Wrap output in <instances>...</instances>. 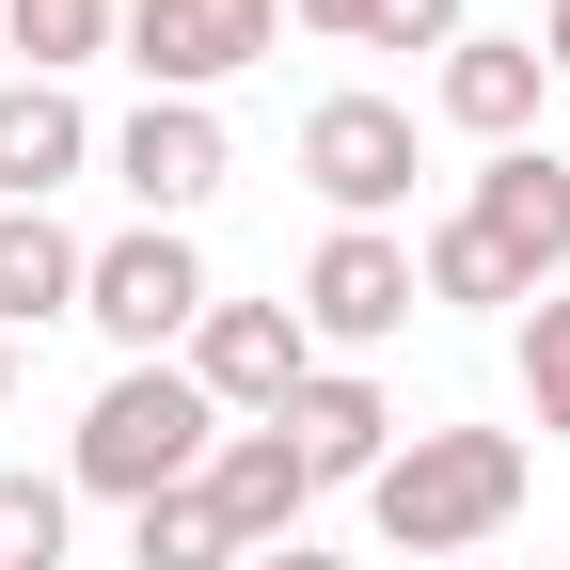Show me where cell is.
I'll return each instance as SVG.
<instances>
[{
  "instance_id": "6da1fadb",
  "label": "cell",
  "mask_w": 570,
  "mask_h": 570,
  "mask_svg": "<svg viewBox=\"0 0 570 570\" xmlns=\"http://www.w3.org/2000/svg\"><path fill=\"white\" fill-rule=\"evenodd\" d=\"M508 508H523V428H412V444L365 475V523H381V554H412V570L475 554Z\"/></svg>"
},
{
  "instance_id": "7a4b0ae2",
  "label": "cell",
  "mask_w": 570,
  "mask_h": 570,
  "mask_svg": "<svg viewBox=\"0 0 570 570\" xmlns=\"http://www.w3.org/2000/svg\"><path fill=\"white\" fill-rule=\"evenodd\" d=\"M206 444H223V412H206L190 365H111L96 412L63 428V491H111V508H159V491L206 475Z\"/></svg>"
},
{
  "instance_id": "3957f363",
  "label": "cell",
  "mask_w": 570,
  "mask_h": 570,
  "mask_svg": "<svg viewBox=\"0 0 570 570\" xmlns=\"http://www.w3.org/2000/svg\"><path fill=\"white\" fill-rule=\"evenodd\" d=\"M80 317L127 348V365H175V333L206 317V254H190V223H127V238H96Z\"/></svg>"
},
{
  "instance_id": "277c9868",
  "label": "cell",
  "mask_w": 570,
  "mask_h": 570,
  "mask_svg": "<svg viewBox=\"0 0 570 570\" xmlns=\"http://www.w3.org/2000/svg\"><path fill=\"white\" fill-rule=\"evenodd\" d=\"M190 381H206V412H223V428H285V396L317 381L302 302H206V317H190Z\"/></svg>"
},
{
  "instance_id": "5b68a950",
  "label": "cell",
  "mask_w": 570,
  "mask_h": 570,
  "mask_svg": "<svg viewBox=\"0 0 570 570\" xmlns=\"http://www.w3.org/2000/svg\"><path fill=\"white\" fill-rule=\"evenodd\" d=\"M111 48L142 63V96H223L238 63L285 48V0H127V32H111Z\"/></svg>"
},
{
  "instance_id": "8992f818",
  "label": "cell",
  "mask_w": 570,
  "mask_h": 570,
  "mask_svg": "<svg viewBox=\"0 0 570 570\" xmlns=\"http://www.w3.org/2000/svg\"><path fill=\"white\" fill-rule=\"evenodd\" d=\"M412 238L396 223H333L317 254H302V333H317V365L333 348H381V333H412Z\"/></svg>"
},
{
  "instance_id": "52a82bcc",
  "label": "cell",
  "mask_w": 570,
  "mask_h": 570,
  "mask_svg": "<svg viewBox=\"0 0 570 570\" xmlns=\"http://www.w3.org/2000/svg\"><path fill=\"white\" fill-rule=\"evenodd\" d=\"M302 190L333 223H396L412 206V111L396 96H317L302 111Z\"/></svg>"
},
{
  "instance_id": "ba28073f",
  "label": "cell",
  "mask_w": 570,
  "mask_h": 570,
  "mask_svg": "<svg viewBox=\"0 0 570 570\" xmlns=\"http://www.w3.org/2000/svg\"><path fill=\"white\" fill-rule=\"evenodd\" d=\"M460 223L508 254L523 285H570V142H491L475 190H460Z\"/></svg>"
},
{
  "instance_id": "9c48e42d",
  "label": "cell",
  "mask_w": 570,
  "mask_h": 570,
  "mask_svg": "<svg viewBox=\"0 0 570 570\" xmlns=\"http://www.w3.org/2000/svg\"><path fill=\"white\" fill-rule=\"evenodd\" d=\"M96 159L127 175V206H142V223H190V206L238 175V142H223V111H206V96H142V111L96 142Z\"/></svg>"
},
{
  "instance_id": "30bf717a",
  "label": "cell",
  "mask_w": 570,
  "mask_h": 570,
  "mask_svg": "<svg viewBox=\"0 0 570 570\" xmlns=\"http://www.w3.org/2000/svg\"><path fill=\"white\" fill-rule=\"evenodd\" d=\"M285 444H302V475H317V491H365V475L412 444V428H396V396H381L365 365H317L302 396H285Z\"/></svg>"
},
{
  "instance_id": "8fae6325",
  "label": "cell",
  "mask_w": 570,
  "mask_h": 570,
  "mask_svg": "<svg viewBox=\"0 0 570 570\" xmlns=\"http://www.w3.org/2000/svg\"><path fill=\"white\" fill-rule=\"evenodd\" d=\"M206 508H223L238 554H285V539H302V508H317V475H302L285 428H223V444H206Z\"/></svg>"
},
{
  "instance_id": "7c38bea8",
  "label": "cell",
  "mask_w": 570,
  "mask_h": 570,
  "mask_svg": "<svg viewBox=\"0 0 570 570\" xmlns=\"http://www.w3.org/2000/svg\"><path fill=\"white\" fill-rule=\"evenodd\" d=\"M539 96H554L539 32H460V48H444V127H460V142H523Z\"/></svg>"
},
{
  "instance_id": "4fadbf2b",
  "label": "cell",
  "mask_w": 570,
  "mask_h": 570,
  "mask_svg": "<svg viewBox=\"0 0 570 570\" xmlns=\"http://www.w3.org/2000/svg\"><path fill=\"white\" fill-rule=\"evenodd\" d=\"M63 175H96V111L63 80H0V206H48Z\"/></svg>"
},
{
  "instance_id": "5bb4252c",
  "label": "cell",
  "mask_w": 570,
  "mask_h": 570,
  "mask_svg": "<svg viewBox=\"0 0 570 570\" xmlns=\"http://www.w3.org/2000/svg\"><path fill=\"white\" fill-rule=\"evenodd\" d=\"M80 238L48 223V206H0V333H48V317H80Z\"/></svg>"
},
{
  "instance_id": "9a60e30c",
  "label": "cell",
  "mask_w": 570,
  "mask_h": 570,
  "mask_svg": "<svg viewBox=\"0 0 570 570\" xmlns=\"http://www.w3.org/2000/svg\"><path fill=\"white\" fill-rule=\"evenodd\" d=\"M412 285H428V302H460V317H523V302H539V285H523L508 254H491V238L460 223V206H444V223L412 238Z\"/></svg>"
},
{
  "instance_id": "2e32d148",
  "label": "cell",
  "mask_w": 570,
  "mask_h": 570,
  "mask_svg": "<svg viewBox=\"0 0 570 570\" xmlns=\"http://www.w3.org/2000/svg\"><path fill=\"white\" fill-rule=\"evenodd\" d=\"M111 32H127V0H0V48H17V80H80Z\"/></svg>"
},
{
  "instance_id": "e0dca14e",
  "label": "cell",
  "mask_w": 570,
  "mask_h": 570,
  "mask_svg": "<svg viewBox=\"0 0 570 570\" xmlns=\"http://www.w3.org/2000/svg\"><path fill=\"white\" fill-rule=\"evenodd\" d=\"M127 570H238L223 508H206V475H190V491H159V508H127Z\"/></svg>"
},
{
  "instance_id": "ac0fdd59",
  "label": "cell",
  "mask_w": 570,
  "mask_h": 570,
  "mask_svg": "<svg viewBox=\"0 0 570 570\" xmlns=\"http://www.w3.org/2000/svg\"><path fill=\"white\" fill-rule=\"evenodd\" d=\"M63 523H80L63 475H0V570H63Z\"/></svg>"
},
{
  "instance_id": "d6986e66",
  "label": "cell",
  "mask_w": 570,
  "mask_h": 570,
  "mask_svg": "<svg viewBox=\"0 0 570 570\" xmlns=\"http://www.w3.org/2000/svg\"><path fill=\"white\" fill-rule=\"evenodd\" d=\"M523 396H539V428L570 444V285H539V302H523Z\"/></svg>"
},
{
  "instance_id": "ffe728a7",
  "label": "cell",
  "mask_w": 570,
  "mask_h": 570,
  "mask_svg": "<svg viewBox=\"0 0 570 570\" xmlns=\"http://www.w3.org/2000/svg\"><path fill=\"white\" fill-rule=\"evenodd\" d=\"M365 48H460V0H365Z\"/></svg>"
},
{
  "instance_id": "44dd1931",
  "label": "cell",
  "mask_w": 570,
  "mask_h": 570,
  "mask_svg": "<svg viewBox=\"0 0 570 570\" xmlns=\"http://www.w3.org/2000/svg\"><path fill=\"white\" fill-rule=\"evenodd\" d=\"M302 32H333V48H365V0H285Z\"/></svg>"
},
{
  "instance_id": "7402d4cb",
  "label": "cell",
  "mask_w": 570,
  "mask_h": 570,
  "mask_svg": "<svg viewBox=\"0 0 570 570\" xmlns=\"http://www.w3.org/2000/svg\"><path fill=\"white\" fill-rule=\"evenodd\" d=\"M539 63H554V80H570V0H539Z\"/></svg>"
},
{
  "instance_id": "603a6c76",
  "label": "cell",
  "mask_w": 570,
  "mask_h": 570,
  "mask_svg": "<svg viewBox=\"0 0 570 570\" xmlns=\"http://www.w3.org/2000/svg\"><path fill=\"white\" fill-rule=\"evenodd\" d=\"M238 570H348V554H317V539H285V554H238Z\"/></svg>"
},
{
  "instance_id": "cb8c5ba5",
  "label": "cell",
  "mask_w": 570,
  "mask_h": 570,
  "mask_svg": "<svg viewBox=\"0 0 570 570\" xmlns=\"http://www.w3.org/2000/svg\"><path fill=\"white\" fill-rule=\"evenodd\" d=\"M0 396H17V333H0Z\"/></svg>"
},
{
  "instance_id": "d4e9b609",
  "label": "cell",
  "mask_w": 570,
  "mask_h": 570,
  "mask_svg": "<svg viewBox=\"0 0 570 570\" xmlns=\"http://www.w3.org/2000/svg\"><path fill=\"white\" fill-rule=\"evenodd\" d=\"M539 570H570V554H539Z\"/></svg>"
}]
</instances>
